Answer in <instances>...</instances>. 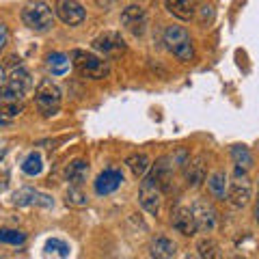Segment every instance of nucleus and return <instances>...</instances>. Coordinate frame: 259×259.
<instances>
[{
	"instance_id": "f257e3e1",
	"label": "nucleus",
	"mask_w": 259,
	"mask_h": 259,
	"mask_svg": "<svg viewBox=\"0 0 259 259\" xmlns=\"http://www.w3.org/2000/svg\"><path fill=\"white\" fill-rule=\"evenodd\" d=\"M54 11L44 0H30L22 9V22L35 32H48L54 26Z\"/></svg>"
},
{
	"instance_id": "f03ea898",
	"label": "nucleus",
	"mask_w": 259,
	"mask_h": 259,
	"mask_svg": "<svg viewBox=\"0 0 259 259\" xmlns=\"http://www.w3.org/2000/svg\"><path fill=\"white\" fill-rule=\"evenodd\" d=\"M69 59H71V65L80 71V76H84V78L104 80L108 76V63L87 50H71Z\"/></svg>"
},
{
	"instance_id": "7ed1b4c3",
	"label": "nucleus",
	"mask_w": 259,
	"mask_h": 259,
	"mask_svg": "<svg viewBox=\"0 0 259 259\" xmlns=\"http://www.w3.org/2000/svg\"><path fill=\"white\" fill-rule=\"evenodd\" d=\"M162 39H164V44L168 48V52H173L180 61H192L194 59V48H192V39L188 35V30L182 28V26H166L164 28V35H162Z\"/></svg>"
},
{
	"instance_id": "20e7f679",
	"label": "nucleus",
	"mask_w": 259,
	"mask_h": 259,
	"mask_svg": "<svg viewBox=\"0 0 259 259\" xmlns=\"http://www.w3.org/2000/svg\"><path fill=\"white\" fill-rule=\"evenodd\" d=\"M162 192H164V188H162V182H160V177L156 175V171L143 175L141 190H139V201H141V205H143V209L147 214L158 216Z\"/></svg>"
},
{
	"instance_id": "39448f33",
	"label": "nucleus",
	"mask_w": 259,
	"mask_h": 259,
	"mask_svg": "<svg viewBox=\"0 0 259 259\" xmlns=\"http://www.w3.org/2000/svg\"><path fill=\"white\" fill-rule=\"evenodd\" d=\"M32 89V78L24 67L13 69L5 82H0V100H22Z\"/></svg>"
},
{
	"instance_id": "423d86ee",
	"label": "nucleus",
	"mask_w": 259,
	"mask_h": 259,
	"mask_svg": "<svg viewBox=\"0 0 259 259\" xmlns=\"http://www.w3.org/2000/svg\"><path fill=\"white\" fill-rule=\"evenodd\" d=\"M250 194H253V186H250V180L244 168H238L231 175V182L227 186V201L233 207H244L250 201Z\"/></svg>"
},
{
	"instance_id": "0eeeda50",
	"label": "nucleus",
	"mask_w": 259,
	"mask_h": 259,
	"mask_svg": "<svg viewBox=\"0 0 259 259\" xmlns=\"http://www.w3.org/2000/svg\"><path fill=\"white\" fill-rule=\"evenodd\" d=\"M61 100H63L61 89L56 87L50 78L41 80L39 87L35 89V104H37L39 112H44L46 117L54 115V112L61 108Z\"/></svg>"
},
{
	"instance_id": "6e6552de",
	"label": "nucleus",
	"mask_w": 259,
	"mask_h": 259,
	"mask_svg": "<svg viewBox=\"0 0 259 259\" xmlns=\"http://www.w3.org/2000/svg\"><path fill=\"white\" fill-rule=\"evenodd\" d=\"M54 13L63 24L67 26H80L87 20V11L78 0H56Z\"/></svg>"
},
{
	"instance_id": "1a4fd4ad",
	"label": "nucleus",
	"mask_w": 259,
	"mask_h": 259,
	"mask_svg": "<svg viewBox=\"0 0 259 259\" xmlns=\"http://www.w3.org/2000/svg\"><path fill=\"white\" fill-rule=\"evenodd\" d=\"M93 50H97L104 56H119V54L125 52V41L119 32L108 30V32H102L100 37L93 39Z\"/></svg>"
},
{
	"instance_id": "9d476101",
	"label": "nucleus",
	"mask_w": 259,
	"mask_h": 259,
	"mask_svg": "<svg viewBox=\"0 0 259 259\" xmlns=\"http://www.w3.org/2000/svg\"><path fill=\"white\" fill-rule=\"evenodd\" d=\"M192 214H194V221H197L199 231H203V233L214 231V227L218 223V214L212 207V203H207V201H194Z\"/></svg>"
},
{
	"instance_id": "9b49d317",
	"label": "nucleus",
	"mask_w": 259,
	"mask_h": 259,
	"mask_svg": "<svg viewBox=\"0 0 259 259\" xmlns=\"http://www.w3.org/2000/svg\"><path fill=\"white\" fill-rule=\"evenodd\" d=\"M13 203L20 205V207H32V205H37V207H52L54 201H52L50 194H44L39 190H32V188H22V190H18L13 194Z\"/></svg>"
},
{
	"instance_id": "f8f14e48",
	"label": "nucleus",
	"mask_w": 259,
	"mask_h": 259,
	"mask_svg": "<svg viewBox=\"0 0 259 259\" xmlns=\"http://www.w3.org/2000/svg\"><path fill=\"white\" fill-rule=\"evenodd\" d=\"M171 223H173V229L186 238L194 236V233L199 231L197 221H194V214H192V207H177L173 212Z\"/></svg>"
},
{
	"instance_id": "ddd939ff",
	"label": "nucleus",
	"mask_w": 259,
	"mask_h": 259,
	"mask_svg": "<svg viewBox=\"0 0 259 259\" xmlns=\"http://www.w3.org/2000/svg\"><path fill=\"white\" fill-rule=\"evenodd\" d=\"M123 184V173L117 171V168H106L104 173L97 175L95 180V192L100 197H106V194H112L119 186Z\"/></svg>"
},
{
	"instance_id": "4468645a",
	"label": "nucleus",
	"mask_w": 259,
	"mask_h": 259,
	"mask_svg": "<svg viewBox=\"0 0 259 259\" xmlns=\"http://www.w3.org/2000/svg\"><path fill=\"white\" fill-rule=\"evenodd\" d=\"M227 186H229V182H227V175L223 171H216L207 177V188H209V194L216 199V201H225L227 199Z\"/></svg>"
},
{
	"instance_id": "2eb2a0df",
	"label": "nucleus",
	"mask_w": 259,
	"mask_h": 259,
	"mask_svg": "<svg viewBox=\"0 0 259 259\" xmlns=\"http://www.w3.org/2000/svg\"><path fill=\"white\" fill-rule=\"evenodd\" d=\"M203 182H205V164H203V160L197 158V160L188 162V168H186V184H188L190 188H199Z\"/></svg>"
},
{
	"instance_id": "dca6fc26",
	"label": "nucleus",
	"mask_w": 259,
	"mask_h": 259,
	"mask_svg": "<svg viewBox=\"0 0 259 259\" xmlns=\"http://www.w3.org/2000/svg\"><path fill=\"white\" fill-rule=\"evenodd\" d=\"M145 20H147V13H145L143 7L139 5H130L123 9V13H121V24H123L125 28H134V26H143Z\"/></svg>"
},
{
	"instance_id": "f3484780",
	"label": "nucleus",
	"mask_w": 259,
	"mask_h": 259,
	"mask_svg": "<svg viewBox=\"0 0 259 259\" xmlns=\"http://www.w3.org/2000/svg\"><path fill=\"white\" fill-rule=\"evenodd\" d=\"M164 7L166 11L175 15L180 20H190L194 15V7H192V0H164Z\"/></svg>"
},
{
	"instance_id": "a211bd4d",
	"label": "nucleus",
	"mask_w": 259,
	"mask_h": 259,
	"mask_svg": "<svg viewBox=\"0 0 259 259\" xmlns=\"http://www.w3.org/2000/svg\"><path fill=\"white\" fill-rule=\"evenodd\" d=\"M177 253V246H175V242H171L168 238H156L151 242V257H156V259H171L175 257Z\"/></svg>"
},
{
	"instance_id": "6ab92c4d",
	"label": "nucleus",
	"mask_w": 259,
	"mask_h": 259,
	"mask_svg": "<svg viewBox=\"0 0 259 259\" xmlns=\"http://www.w3.org/2000/svg\"><path fill=\"white\" fill-rule=\"evenodd\" d=\"M125 164L134 177H143V175H147V171L151 168V160L147 153H132V156L125 160Z\"/></svg>"
},
{
	"instance_id": "aec40b11",
	"label": "nucleus",
	"mask_w": 259,
	"mask_h": 259,
	"mask_svg": "<svg viewBox=\"0 0 259 259\" xmlns=\"http://www.w3.org/2000/svg\"><path fill=\"white\" fill-rule=\"evenodd\" d=\"M69 65H71V59L63 52H52L48 56V69L52 71V76H63L69 69Z\"/></svg>"
},
{
	"instance_id": "412c9836",
	"label": "nucleus",
	"mask_w": 259,
	"mask_h": 259,
	"mask_svg": "<svg viewBox=\"0 0 259 259\" xmlns=\"http://www.w3.org/2000/svg\"><path fill=\"white\" fill-rule=\"evenodd\" d=\"M87 173H89V164L84 160H74L71 164L67 166V171H65V175H67V180L74 184V186H80L84 180H87Z\"/></svg>"
},
{
	"instance_id": "4be33fe9",
	"label": "nucleus",
	"mask_w": 259,
	"mask_h": 259,
	"mask_svg": "<svg viewBox=\"0 0 259 259\" xmlns=\"http://www.w3.org/2000/svg\"><path fill=\"white\" fill-rule=\"evenodd\" d=\"M231 160H233V164H236L238 168H244V171L253 168V153H250L248 147H244V145H236V147H231Z\"/></svg>"
},
{
	"instance_id": "5701e85b",
	"label": "nucleus",
	"mask_w": 259,
	"mask_h": 259,
	"mask_svg": "<svg viewBox=\"0 0 259 259\" xmlns=\"http://www.w3.org/2000/svg\"><path fill=\"white\" fill-rule=\"evenodd\" d=\"M22 171L26 173L28 177H37L39 173L44 171V158L39 156L37 151H30L22 162Z\"/></svg>"
},
{
	"instance_id": "b1692460",
	"label": "nucleus",
	"mask_w": 259,
	"mask_h": 259,
	"mask_svg": "<svg viewBox=\"0 0 259 259\" xmlns=\"http://www.w3.org/2000/svg\"><path fill=\"white\" fill-rule=\"evenodd\" d=\"M24 112L22 100H0V119H15Z\"/></svg>"
},
{
	"instance_id": "393cba45",
	"label": "nucleus",
	"mask_w": 259,
	"mask_h": 259,
	"mask_svg": "<svg viewBox=\"0 0 259 259\" xmlns=\"http://www.w3.org/2000/svg\"><path fill=\"white\" fill-rule=\"evenodd\" d=\"M197 253H199V257L216 259V257H221V246H218V242H214L212 238H203L197 244Z\"/></svg>"
},
{
	"instance_id": "a878e982",
	"label": "nucleus",
	"mask_w": 259,
	"mask_h": 259,
	"mask_svg": "<svg viewBox=\"0 0 259 259\" xmlns=\"http://www.w3.org/2000/svg\"><path fill=\"white\" fill-rule=\"evenodd\" d=\"M26 242V233L18 231V229H0V244H11V246H20Z\"/></svg>"
},
{
	"instance_id": "bb28decb",
	"label": "nucleus",
	"mask_w": 259,
	"mask_h": 259,
	"mask_svg": "<svg viewBox=\"0 0 259 259\" xmlns=\"http://www.w3.org/2000/svg\"><path fill=\"white\" fill-rule=\"evenodd\" d=\"M44 253H46V255H54V257H69L71 250H69V246L65 244L63 240L52 238V240H48V242H46Z\"/></svg>"
},
{
	"instance_id": "cd10ccee",
	"label": "nucleus",
	"mask_w": 259,
	"mask_h": 259,
	"mask_svg": "<svg viewBox=\"0 0 259 259\" xmlns=\"http://www.w3.org/2000/svg\"><path fill=\"white\" fill-rule=\"evenodd\" d=\"M67 205H74V207H84L87 205V194L74 186V188L67 190Z\"/></svg>"
},
{
	"instance_id": "c85d7f7f",
	"label": "nucleus",
	"mask_w": 259,
	"mask_h": 259,
	"mask_svg": "<svg viewBox=\"0 0 259 259\" xmlns=\"http://www.w3.org/2000/svg\"><path fill=\"white\" fill-rule=\"evenodd\" d=\"M7 41H9V30H7L5 24H0V50L7 46Z\"/></svg>"
},
{
	"instance_id": "c756f323",
	"label": "nucleus",
	"mask_w": 259,
	"mask_h": 259,
	"mask_svg": "<svg viewBox=\"0 0 259 259\" xmlns=\"http://www.w3.org/2000/svg\"><path fill=\"white\" fill-rule=\"evenodd\" d=\"M255 221L259 223V192H257V201H255Z\"/></svg>"
},
{
	"instance_id": "7c9ffc66",
	"label": "nucleus",
	"mask_w": 259,
	"mask_h": 259,
	"mask_svg": "<svg viewBox=\"0 0 259 259\" xmlns=\"http://www.w3.org/2000/svg\"><path fill=\"white\" fill-rule=\"evenodd\" d=\"M5 78H7V76H5V67L0 65V82H5Z\"/></svg>"
}]
</instances>
